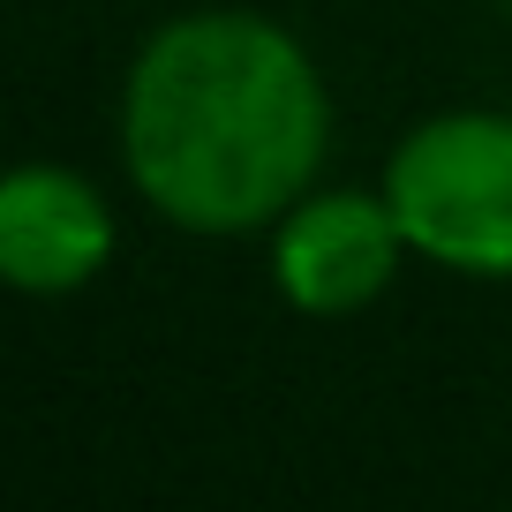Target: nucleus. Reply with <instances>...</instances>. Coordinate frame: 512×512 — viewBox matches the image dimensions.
Listing matches in <instances>:
<instances>
[{"label":"nucleus","instance_id":"f257e3e1","mask_svg":"<svg viewBox=\"0 0 512 512\" xmlns=\"http://www.w3.org/2000/svg\"><path fill=\"white\" fill-rule=\"evenodd\" d=\"M121 166L166 226L272 234L324 174L332 91L309 46L256 8H189L144 31L121 76Z\"/></svg>","mask_w":512,"mask_h":512},{"label":"nucleus","instance_id":"f03ea898","mask_svg":"<svg viewBox=\"0 0 512 512\" xmlns=\"http://www.w3.org/2000/svg\"><path fill=\"white\" fill-rule=\"evenodd\" d=\"M384 204L407 249L452 279H512V113L452 106L384 151Z\"/></svg>","mask_w":512,"mask_h":512},{"label":"nucleus","instance_id":"7ed1b4c3","mask_svg":"<svg viewBox=\"0 0 512 512\" xmlns=\"http://www.w3.org/2000/svg\"><path fill=\"white\" fill-rule=\"evenodd\" d=\"M407 256L384 189H309L272 226V287L294 317H354L384 302Z\"/></svg>","mask_w":512,"mask_h":512},{"label":"nucleus","instance_id":"20e7f679","mask_svg":"<svg viewBox=\"0 0 512 512\" xmlns=\"http://www.w3.org/2000/svg\"><path fill=\"white\" fill-rule=\"evenodd\" d=\"M121 249V219H113L106 189L76 166L23 159L0 181V279L16 294L61 302L83 294Z\"/></svg>","mask_w":512,"mask_h":512}]
</instances>
